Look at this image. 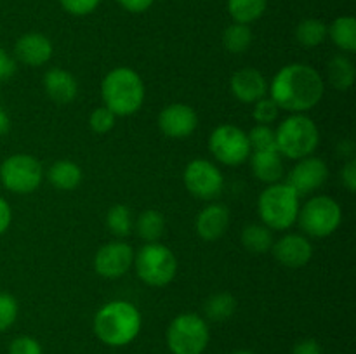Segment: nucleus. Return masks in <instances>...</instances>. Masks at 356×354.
Segmentation results:
<instances>
[{
    "label": "nucleus",
    "mask_w": 356,
    "mask_h": 354,
    "mask_svg": "<svg viewBox=\"0 0 356 354\" xmlns=\"http://www.w3.org/2000/svg\"><path fill=\"white\" fill-rule=\"evenodd\" d=\"M268 90L280 110L289 113H306L322 101L325 82L313 66L292 62L278 69Z\"/></svg>",
    "instance_id": "obj_1"
},
{
    "label": "nucleus",
    "mask_w": 356,
    "mask_h": 354,
    "mask_svg": "<svg viewBox=\"0 0 356 354\" xmlns=\"http://www.w3.org/2000/svg\"><path fill=\"white\" fill-rule=\"evenodd\" d=\"M143 318L139 309L127 301H111L94 316V333L110 347L129 346L141 332Z\"/></svg>",
    "instance_id": "obj_2"
},
{
    "label": "nucleus",
    "mask_w": 356,
    "mask_h": 354,
    "mask_svg": "<svg viewBox=\"0 0 356 354\" xmlns=\"http://www.w3.org/2000/svg\"><path fill=\"white\" fill-rule=\"evenodd\" d=\"M145 82L134 69L118 66L111 69L101 82V97L108 110L117 117H131L145 103Z\"/></svg>",
    "instance_id": "obj_3"
},
{
    "label": "nucleus",
    "mask_w": 356,
    "mask_h": 354,
    "mask_svg": "<svg viewBox=\"0 0 356 354\" xmlns=\"http://www.w3.org/2000/svg\"><path fill=\"white\" fill-rule=\"evenodd\" d=\"M301 196L287 183L268 184L257 200V212L263 224L271 231H287L298 221Z\"/></svg>",
    "instance_id": "obj_4"
},
{
    "label": "nucleus",
    "mask_w": 356,
    "mask_h": 354,
    "mask_svg": "<svg viewBox=\"0 0 356 354\" xmlns=\"http://www.w3.org/2000/svg\"><path fill=\"white\" fill-rule=\"evenodd\" d=\"M277 149L289 160H301L313 155L318 148L320 130L315 121L305 113H292L280 121L275 130Z\"/></svg>",
    "instance_id": "obj_5"
},
{
    "label": "nucleus",
    "mask_w": 356,
    "mask_h": 354,
    "mask_svg": "<svg viewBox=\"0 0 356 354\" xmlns=\"http://www.w3.org/2000/svg\"><path fill=\"white\" fill-rule=\"evenodd\" d=\"M136 273L148 287H165L176 278L177 259L169 246L162 243H146L134 255Z\"/></svg>",
    "instance_id": "obj_6"
},
{
    "label": "nucleus",
    "mask_w": 356,
    "mask_h": 354,
    "mask_svg": "<svg viewBox=\"0 0 356 354\" xmlns=\"http://www.w3.org/2000/svg\"><path fill=\"white\" fill-rule=\"evenodd\" d=\"M209 325L197 312H183L167 328V346L172 354H202L209 346Z\"/></svg>",
    "instance_id": "obj_7"
},
{
    "label": "nucleus",
    "mask_w": 356,
    "mask_h": 354,
    "mask_svg": "<svg viewBox=\"0 0 356 354\" xmlns=\"http://www.w3.org/2000/svg\"><path fill=\"white\" fill-rule=\"evenodd\" d=\"M296 222H299V228L308 236L327 238L334 235L343 222V210L332 196L316 194L299 208Z\"/></svg>",
    "instance_id": "obj_8"
},
{
    "label": "nucleus",
    "mask_w": 356,
    "mask_h": 354,
    "mask_svg": "<svg viewBox=\"0 0 356 354\" xmlns=\"http://www.w3.org/2000/svg\"><path fill=\"white\" fill-rule=\"evenodd\" d=\"M44 180V169L40 162L31 155L9 156L0 165V183L14 194H30L38 189Z\"/></svg>",
    "instance_id": "obj_9"
},
{
    "label": "nucleus",
    "mask_w": 356,
    "mask_h": 354,
    "mask_svg": "<svg viewBox=\"0 0 356 354\" xmlns=\"http://www.w3.org/2000/svg\"><path fill=\"white\" fill-rule=\"evenodd\" d=\"M209 149L219 163L238 167L250 156V144L247 132L236 125H219L209 135Z\"/></svg>",
    "instance_id": "obj_10"
},
{
    "label": "nucleus",
    "mask_w": 356,
    "mask_h": 354,
    "mask_svg": "<svg viewBox=\"0 0 356 354\" xmlns=\"http://www.w3.org/2000/svg\"><path fill=\"white\" fill-rule=\"evenodd\" d=\"M186 189L200 200H214L225 187V177L219 167L209 160H191L183 174Z\"/></svg>",
    "instance_id": "obj_11"
},
{
    "label": "nucleus",
    "mask_w": 356,
    "mask_h": 354,
    "mask_svg": "<svg viewBox=\"0 0 356 354\" xmlns=\"http://www.w3.org/2000/svg\"><path fill=\"white\" fill-rule=\"evenodd\" d=\"M132 264H134V250L122 239L103 245L94 257V269L106 280L124 276Z\"/></svg>",
    "instance_id": "obj_12"
},
{
    "label": "nucleus",
    "mask_w": 356,
    "mask_h": 354,
    "mask_svg": "<svg viewBox=\"0 0 356 354\" xmlns=\"http://www.w3.org/2000/svg\"><path fill=\"white\" fill-rule=\"evenodd\" d=\"M327 179H329L327 163L318 156L309 155L306 158L298 160L294 169L289 172L287 184L299 196H306V194L320 189L327 183Z\"/></svg>",
    "instance_id": "obj_13"
},
{
    "label": "nucleus",
    "mask_w": 356,
    "mask_h": 354,
    "mask_svg": "<svg viewBox=\"0 0 356 354\" xmlns=\"http://www.w3.org/2000/svg\"><path fill=\"white\" fill-rule=\"evenodd\" d=\"M198 115L190 104L172 103L159 115V128L170 139H186L197 130Z\"/></svg>",
    "instance_id": "obj_14"
},
{
    "label": "nucleus",
    "mask_w": 356,
    "mask_h": 354,
    "mask_svg": "<svg viewBox=\"0 0 356 354\" xmlns=\"http://www.w3.org/2000/svg\"><path fill=\"white\" fill-rule=\"evenodd\" d=\"M275 259L285 267H298L306 266L313 257V245L305 235H298V233H287L277 242H273L271 246Z\"/></svg>",
    "instance_id": "obj_15"
},
{
    "label": "nucleus",
    "mask_w": 356,
    "mask_h": 354,
    "mask_svg": "<svg viewBox=\"0 0 356 354\" xmlns=\"http://www.w3.org/2000/svg\"><path fill=\"white\" fill-rule=\"evenodd\" d=\"M232 94L240 103L254 104L268 94V80L256 68H242L233 73L229 80Z\"/></svg>",
    "instance_id": "obj_16"
},
{
    "label": "nucleus",
    "mask_w": 356,
    "mask_h": 354,
    "mask_svg": "<svg viewBox=\"0 0 356 354\" xmlns=\"http://www.w3.org/2000/svg\"><path fill=\"white\" fill-rule=\"evenodd\" d=\"M52 42L45 35L26 33L17 38L14 45V56L19 62L26 66H42L51 61L52 58Z\"/></svg>",
    "instance_id": "obj_17"
},
{
    "label": "nucleus",
    "mask_w": 356,
    "mask_h": 354,
    "mask_svg": "<svg viewBox=\"0 0 356 354\" xmlns=\"http://www.w3.org/2000/svg\"><path fill=\"white\" fill-rule=\"evenodd\" d=\"M229 228V210L221 203H211L202 208L195 221L198 236L205 242H216L222 238Z\"/></svg>",
    "instance_id": "obj_18"
},
{
    "label": "nucleus",
    "mask_w": 356,
    "mask_h": 354,
    "mask_svg": "<svg viewBox=\"0 0 356 354\" xmlns=\"http://www.w3.org/2000/svg\"><path fill=\"white\" fill-rule=\"evenodd\" d=\"M44 89L49 99L59 104H68L79 94V82L66 69L52 68L44 75Z\"/></svg>",
    "instance_id": "obj_19"
},
{
    "label": "nucleus",
    "mask_w": 356,
    "mask_h": 354,
    "mask_svg": "<svg viewBox=\"0 0 356 354\" xmlns=\"http://www.w3.org/2000/svg\"><path fill=\"white\" fill-rule=\"evenodd\" d=\"M250 169L261 183L275 184L284 177V156L277 151H252L250 153Z\"/></svg>",
    "instance_id": "obj_20"
},
{
    "label": "nucleus",
    "mask_w": 356,
    "mask_h": 354,
    "mask_svg": "<svg viewBox=\"0 0 356 354\" xmlns=\"http://www.w3.org/2000/svg\"><path fill=\"white\" fill-rule=\"evenodd\" d=\"M47 179L56 189L72 191L82 183V169L72 160H58L47 170Z\"/></svg>",
    "instance_id": "obj_21"
},
{
    "label": "nucleus",
    "mask_w": 356,
    "mask_h": 354,
    "mask_svg": "<svg viewBox=\"0 0 356 354\" xmlns=\"http://www.w3.org/2000/svg\"><path fill=\"white\" fill-rule=\"evenodd\" d=\"M355 65L348 56L336 54L327 62V78L337 90H348L355 83Z\"/></svg>",
    "instance_id": "obj_22"
},
{
    "label": "nucleus",
    "mask_w": 356,
    "mask_h": 354,
    "mask_svg": "<svg viewBox=\"0 0 356 354\" xmlns=\"http://www.w3.org/2000/svg\"><path fill=\"white\" fill-rule=\"evenodd\" d=\"M136 231H138L139 238L145 239L146 243L159 242L165 233V217L162 215V212L148 208L138 215Z\"/></svg>",
    "instance_id": "obj_23"
},
{
    "label": "nucleus",
    "mask_w": 356,
    "mask_h": 354,
    "mask_svg": "<svg viewBox=\"0 0 356 354\" xmlns=\"http://www.w3.org/2000/svg\"><path fill=\"white\" fill-rule=\"evenodd\" d=\"M240 242L252 253H266L273 246V231L264 224H249L242 229Z\"/></svg>",
    "instance_id": "obj_24"
},
{
    "label": "nucleus",
    "mask_w": 356,
    "mask_h": 354,
    "mask_svg": "<svg viewBox=\"0 0 356 354\" xmlns=\"http://www.w3.org/2000/svg\"><path fill=\"white\" fill-rule=\"evenodd\" d=\"M330 40L344 52L356 51V19L351 16L337 17L329 28Z\"/></svg>",
    "instance_id": "obj_25"
},
{
    "label": "nucleus",
    "mask_w": 356,
    "mask_h": 354,
    "mask_svg": "<svg viewBox=\"0 0 356 354\" xmlns=\"http://www.w3.org/2000/svg\"><path fill=\"white\" fill-rule=\"evenodd\" d=\"M236 311V298L232 294L219 292L204 302V312L211 321H228Z\"/></svg>",
    "instance_id": "obj_26"
},
{
    "label": "nucleus",
    "mask_w": 356,
    "mask_h": 354,
    "mask_svg": "<svg viewBox=\"0 0 356 354\" xmlns=\"http://www.w3.org/2000/svg\"><path fill=\"white\" fill-rule=\"evenodd\" d=\"M266 3L268 0H228V12L235 23L249 24L263 16Z\"/></svg>",
    "instance_id": "obj_27"
},
{
    "label": "nucleus",
    "mask_w": 356,
    "mask_h": 354,
    "mask_svg": "<svg viewBox=\"0 0 356 354\" xmlns=\"http://www.w3.org/2000/svg\"><path fill=\"white\" fill-rule=\"evenodd\" d=\"M327 35H329V26L315 17L301 21L296 28V38L305 47H316V45L323 44Z\"/></svg>",
    "instance_id": "obj_28"
},
{
    "label": "nucleus",
    "mask_w": 356,
    "mask_h": 354,
    "mask_svg": "<svg viewBox=\"0 0 356 354\" xmlns=\"http://www.w3.org/2000/svg\"><path fill=\"white\" fill-rule=\"evenodd\" d=\"M252 44V31L249 24L233 23L222 33V45L232 54H243Z\"/></svg>",
    "instance_id": "obj_29"
},
{
    "label": "nucleus",
    "mask_w": 356,
    "mask_h": 354,
    "mask_svg": "<svg viewBox=\"0 0 356 354\" xmlns=\"http://www.w3.org/2000/svg\"><path fill=\"white\" fill-rule=\"evenodd\" d=\"M106 226L115 236L125 238L132 231V214L127 205H113L106 214Z\"/></svg>",
    "instance_id": "obj_30"
},
{
    "label": "nucleus",
    "mask_w": 356,
    "mask_h": 354,
    "mask_svg": "<svg viewBox=\"0 0 356 354\" xmlns=\"http://www.w3.org/2000/svg\"><path fill=\"white\" fill-rule=\"evenodd\" d=\"M247 137H249L250 153L271 151V149H277V137H275V128H271V125L257 124L256 127L247 134Z\"/></svg>",
    "instance_id": "obj_31"
},
{
    "label": "nucleus",
    "mask_w": 356,
    "mask_h": 354,
    "mask_svg": "<svg viewBox=\"0 0 356 354\" xmlns=\"http://www.w3.org/2000/svg\"><path fill=\"white\" fill-rule=\"evenodd\" d=\"M17 312H19V305H17L16 297L7 292H0V333L14 325Z\"/></svg>",
    "instance_id": "obj_32"
},
{
    "label": "nucleus",
    "mask_w": 356,
    "mask_h": 354,
    "mask_svg": "<svg viewBox=\"0 0 356 354\" xmlns=\"http://www.w3.org/2000/svg\"><path fill=\"white\" fill-rule=\"evenodd\" d=\"M278 111H280V108L277 106V103H275L271 97L264 96L261 97L259 101L254 103L252 118L256 120V124L259 125H271L275 120H277Z\"/></svg>",
    "instance_id": "obj_33"
},
{
    "label": "nucleus",
    "mask_w": 356,
    "mask_h": 354,
    "mask_svg": "<svg viewBox=\"0 0 356 354\" xmlns=\"http://www.w3.org/2000/svg\"><path fill=\"white\" fill-rule=\"evenodd\" d=\"M115 121H117V115L111 110H108L106 106L96 108L89 117V125L96 134H106V132H110L115 127Z\"/></svg>",
    "instance_id": "obj_34"
},
{
    "label": "nucleus",
    "mask_w": 356,
    "mask_h": 354,
    "mask_svg": "<svg viewBox=\"0 0 356 354\" xmlns=\"http://www.w3.org/2000/svg\"><path fill=\"white\" fill-rule=\"evenodd\" d=\"M9 354H42V346L30 335H21L10 342Z\"/></svg>",
    "instance_id": "obj_35"
},
{
    "label": "nucleus",
    "mask_w": 356,
    "mask_h": 354,
    "mask_svg": "<svg viewBox=\"0 0 356 354\" xmlns=\"http://www.w3.org/2000/svg\"><path fill=\"white\" fill-rule=\"evenodd\" d=\"M99 2L101 0H59L63 9L73 16H87V14L94 12Z\"/></svg>",
    "instance_id": "obj_36"
},
{
    "label": "nucleus",
    "mask_w": 356,
    "mask_h": 354,
    "mask_svg": "<svg viewBox=\"0 0 356 354\" xmlns=\"http://www.w3.org/2000/svg\"><path fill=\"white\" fill-rule=\"evenodd\" d=\"M341 179H343V184L346 186V189L350 193H355L356 191V160H348L346 165L341 170Z\"/></svg>",
    "instance_id": "obj_37"
},
{
    "label": "nucleus",
    "mask_w": 356,
    "mask_h": 354,
    "mask_svg": "<svg viewBox=\"0 0 356 354\" xmlns=\"http://www.w3.org/2000/svg\"><path fill=\"white\" fill-rule=\"evenodd\" d=\"M16 73V61L9 56V52L0 47V82L9 80Z\"/></svg>",
    "instance_id": "obj_38"
},
{
    "label": "nucleus",
    "mask_w": 356,
    "mask_h": 354,
    "mask_svg": "<svg viewBox=\"0 0 356 354\" xmlns=\"http://www.w3.org/2000/svg\"><path fill=\"white\" fill-rule=\"evenodd\" d=\"M292 354H323V349L315 339H305L296 344Z\"/></svg>",
    "instance_id": "obj_39"
},
{
    "label": "nucleus",
    "mask_w": 356,
    "mask_h": 354,
    "mask_svg": "<svg viewBox=\"0 0 356 354\" xmlns=\"http://www.w3.org/2000/svg\"><path fill=\"white\" fill-rule=\"evenodd\" d=\"M117 2L120 3L125 10H129V12L139 14V12H145V10H148L149 7L153 6V2H155V0H117Z\"/></svg>",
    "instance_id": "obj_40"
},
{
    "label": "nucleus",
    "mask_w": 356,
    "mask_h": 354,
    "mask_svg": "<svg viewBox=\"0 0 356 354\" xmlns=\"http://www.w3.org/2000/svg\"><path fill=\"white\" fill-rule=\"evenodd\" d=\"M10 222H13V210H10V205L7 203L6 198L0 196V236L9 229Z\"/></svg>",
    "instance_id": "obj_41"
},
{
    "label": "nucleus",
    "mask_w": 356,
    "mask_h": 354,
    "mask_svg": "<svg viewBox=\"0 0 356 354\" xmlns=\"http://www.w3.org/2000/svg\"><path fill=\"white\" fill-rule=\"evenodd\" d=\"M10 128V120H9V115L0 108V135L7 134Z\"/></svg>",
    "instance_id": "obj_42"
},
{
    "label": "nucleus",
    "mask_w": 356,
    "mask_h": 354,
    "mask_svg": "<svg viewBox=\"0 0 356 354\" xmlns=\"http://www.w3.org/2000/svg\"><path fill=\"white\" fill-rule=\"evenodd\" d=\"M232 354H256V353H252V351H247V349H240V351H235V353H232Z\"/></svg>",
    "instance_id": "obj_43"
}]
</instances>
